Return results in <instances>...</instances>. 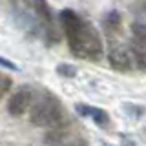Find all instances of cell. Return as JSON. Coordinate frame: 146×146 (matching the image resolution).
I'll list each match as a JSON object with an SVG mask.
<instances>
[{
    "label": "cell",
    "mask_w": 146,
    "mask_h": 146,
    "mask_svg": "<svg viewBox=\"0 0 146 146\" xmlns=\"http://www.w3.org/2000/svg\"><path fill=\"white\" fill-rule=\"evenodd\" d=\"M104 146H108V144H104Z\"/></svg>",
    "instance_id": "5bb4252c"
},
{
    "label": "cell",
    "mask_w": 146,
    "mask_h": 146,
    "mask_svg": "<svg viewBox=\"0 0 146 146\" xmlns=\"http://www.w3.org/2000/svg\"><path fill=\"white\" fill-rule=\"evenodd\" d=\"M9 88H11V79H9V77H2V75H0V95H4Z\"/></svg>",
    "instance_id": "30bf717a"
},
{
    "label": "cell",
    "mask_w": 146,
    "mask_h": 146,
    "mask_svg": "<svg viewBox=\"0 0 146 146\" xmlns=\"http://www.w3.org/2000/svg\"><path fill=\"white\" fill-rule=\"evenodd\" d=\"M29 121L38 128L58 126L64 121V108L55 97L42 95L29 113Z\"/></svg>",
    "instance_id": "7a4b0ae2"
},
{
    "label": "cell",
    "mask_w": 146,
    "mask_h": 146,
    "mask_svg": "<svg viewBox=\"0 0 146 146\" xmlns=\"http://www.w3.org/2000/svg\"><path fill=\"white\" fill-rule=\"evenodd\" d=\"M57 146H88L82 139H70V141H64V143L57 144Z\"/></svg>",
    "instance_id": "8fae6325"
},
{
    "label": "cell",
    "mask_w": 146,
    "mask_h": 146,
    "mask_svg": "<svg viewBox=\"0 0 146 146\" xmlns=\"http://www.w3.org/2000/svg\"><path fill=\"white\" fill-rule=\"evenodd\" d=\"M33 102V91H31L27 86H22V88L15 90V93L9 97L7 100V111L11 113L13 117H20L27 111V108Z\"/></svg>",
    "instance_id": "3957f363"
},
{
    "label": "cell",
    "mask_w": 146,
    "mask_h": 146,
    "mask_svg": "<svg viewBox=\"0 0 146 146\" xmlns=\"http://www.w3.org/2000/svg\"><path fill=\"white\" fill-rule=\"evenodd\" d=\"M108 60H110V66L113 70H119V71H128L131 68V64H133L130 49L122 44H111L110 46Z\"/></svg>",
    "instance_id": "277c9868"
},
{
    "label": "cell",
    "mask_w": 146,
    "mask_h": 146,
    "mask_svg": "<svg viewBox=\"0 0 146 146\" xmlns=\"http://www.w3.org/2000/svg\"><path fill=\"white\" fill-rule=\"evenodd\" d=\"M131 33H133V38L135 40H141V42H144V40H146V27H144V24H141V22L131 24Z\"/></svg>",
    "instance_id": "52a82bcc"
},
{
    "label": "cell",
    "mask_w": 146,
    "mask_h": 146,
    "mask_svg": "<svg viewBox=\"0 0 146 146\" xmlns=\"http://www.w3.org/2000/svg\"><path fill=\"white\" fill-rule=\"evenodd\" d=\"M57 73L58 75H62V77H75L77 75V70H75V66H71V64H58L57 66Z\"/></svg>",
    "instance_id": "ba28073f"
},
{
    "label": "cell",
    "mask_w": 146,
    "mask_h": 146,
    "mask_svg": "<svg viewBox=\"0 0 146 146\" xmlns=\"http://www.w3.org/2000/svg\"><path fill=\"white\" fill-rule=\"evenodd\" d=\"M119 24H121V15L117 11H111L106 17V27L108 29H119Z\"/></svg>",
    "instance_id": "9c48e42d"
},
{
    "label": "cell",
    "mask_w": 146,
    "mask_h": 146,
    "mask_svg": "<svg viewBox=\"0 0 146 146\" xmlns=\"http://www.w3.org/2000/svg\"><path fill=\"white\" fill-rule=\"evenodd\" d=\"M77 111H79V115H82V117H91L100 126H106L110 122L108 113L100 108H93V106H88V104H77Z\"/></svg>",
    "instance_id": "5b68a950"
},
{
    "label": "cell",
    "mask_w": 146,
    "mask_h": 146,
    "mask_svg": "<svg viewBox=\"0 0 146 146\" xmlns=\"http://www.w3.org/2000/svg\"><path fill=\"white\" fill-rule=\"evenodd\" d=\"M124 146H135L133 143H130V141H124Z\"/></svg>",
    "instance_id": "4fadbf2b"
},
{
    "label": "cell",
    "mask_w": 146,
    "mask_h": 146,
    "mask_svg": "<svg viewBox=\"0 0 146 146\" xmlns=\"http://www.w3.org/2000/svg\"><path fill=\"white\" fill-rule=\"evenodd\" d=\"M35 11L42 22H46L48 26L53 24V13H51V9H49L46 0H35Z\"/></svg>",
    "instance_id": "8992f818"
},
{
    "label": "cell",
    "mask_w": 146,
    "mask_h": 146,
    "mask_svg": "<svg viewBox=\"0 0 146 146\" xmlns=\"http://www.w3.org/2000/svg\"><path fill=\"white\" fill-rule=\"evenodd\" d=\"M60 24L64 27V33L68 36L71 51L79 58L99 60L102 57V40H100V35L90 22H84L71 9H64L60 13Z\"/></svg>",
    "instance_id": "6da1fadb"
},
{
    "label": "cell",
    "mask_w": 146,
    "mask_h": 146,
    "mask_svg": "<svg viewBox=\"0 0 146 146\" xmlns=\"http://www.w3.org/2000/svg\"><path fill=\"white\" fill-rule=\"evenodd\" d=\"M0 66L9 68V70H18V68H17V64H13L11 60H7V58H2V57H0Z\"/></svg>",
    "instance_id": "7c38bea8"
}]
</instances>
